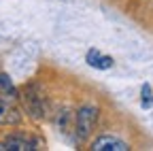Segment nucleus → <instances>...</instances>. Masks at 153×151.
Returning <instances> with one entry per match:
<instances>
[{"label":"nucleus","mask_w":153,"mask_h":151,"mask_svg":"<svg viewBox=\"0 0 153 151\" xmlns=\"http://www.w3.org/2000/svg\"><path fill=\"white\" fill-rule=\"evenodd\" d=\"M19 121H22L19 111L11 102H7V100L0 98V126H13V123L17 126Z\"/></svg>","instance_id":"4"},{"label":"nucleus","mask_w":153,"mask_h":151,"mask_svg":"<svg viewBox=\"0 0 153 151\" xmlns=\"http://www.w3.org/2000/svg\"><path fill=\"white\" fill-rule=\"evenodd\" d=\"M0 98L7 100V102H11V104L19 98V91L15 89L13 79L9 77L7 72H0Z\"/></svg>","instance_id":"5"},{"label":"nucleus","mask_w":153,"mask_h":151,"mask_svg":"<svg viewBox=\"0 0 153 151\" xmlns=\"http://www.w3.org/2000/svg\"><path fill=\"white\" fill-rule=\"evenodd\" d=\"M24 102H26L28 113H30V115H32L34 119H43L45 106H43L41 96H36V94H32V91H26V94H24Z\"/></svg>","instance_id":"6"},{"label":"nucleus","mask_w":153,"mask_h":151,"mask_svg":"<svg viewBox=\"0 0 153 151\" xmlns=\"http://www.w3.org/2000/svg\"><path fill=\"white\" fill-rule=\"evenodd\" d=\"M98 115H100V111L94 104H83L79 111H76L74 130H76V138L79 141H87L91 136L96 123H98Z\"/></svg>","instance_id":"1"},{"label":"nucleus","mask_w":153,"mask_h":151,"mask_svg":"<svg viewBox=\"0 0 153 151\" xmlns=\"http://www.w3.org/2000/svg\"><path fill=\"white\" fill-rule=\"evenodd\" d=\"M34 149H38L36 141L22 134H11L4 141H0V151H34Z\"/></svg>","instance_id":"2"},{"label":"nucleus","mask_w":153,"mask_h":151,"mask_svg":"<svg viewBox=\"0 0 153 151\" xmlns=\"http://www.w3.org/2000/svg\"><path fill=\"white\" fill-rule=\"evenodd\" d=\"M89 149H91V151H128V149H130V145H128L126 141L117 138V136L102 134V136H98V138L91 143V147H89Z\"/></svg>","instance_id":"3"},{"label":"nucleus","mask_w":153,"mask_h":151,"mask_svg":"<svg viewBox=\"0 0 153 151\" xmlns=\"http://www.w3.org/2000/svg\"><path fill=\"white\" fill-rule=\"evenodd\" d=\"M151 104H153V94H151Z\"/></svg>","instance_id":"8"},{"label":"nucleus","mask_w":153,"mask_h":151,"mask_svg":"<svg viewBox=\"0 0 153 151\" xmlns=\"http://www.w3.org/2000/svg\"><path fill=\"white\" fill-rule=\"evenodd\" d=\"M113 66V58H111V55H98V60H96V64L91 66V68H98V70H108Z\"/></svg>","instance_id":"7"}]
</instances>
